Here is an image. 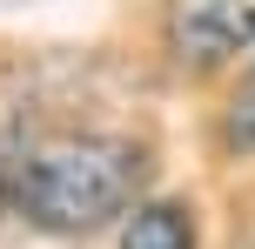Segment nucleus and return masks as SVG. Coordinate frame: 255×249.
I'll list each match as a JSON object with an SVG mask.
<instances>
[{
  "instance_id": "1",
  "label": "nucleus",
  "mask_w": 255,
  "mask_h": 249,
  "mask_svg": "<svg viewBox=\"0 0 255 249\" xmlns=\"http://www.w3.org/2000/svg\"><path fill=\"white\" fill-rule=\"evenodd\" d=\"M148 155L128 135H20L0 142V209L47 236H88L134 209Z\"/></svg>"
},
{
  "instance_id": "2",
  "label": "nucleus",
  "mask_w": 255,
  "mask_h": 249,
  "mask_svg": "<svg viewBox=\"0 0 255 249\" xmlns=\"http://www.w3.org/2000/svg\"><path fill=\"white\" fill-rule=\"evenodd\" d=\"M168 47L181 67H222L255 47V0H168Z\"/></svg>"
},
{
  "instance_id": "3",
  "label": "nucleus",
  "mask_w": 255,
  "mask_h": 249,
  "mask_svg": "<svg viewBox=\"0 0 255 249\" xmlns=\"http://www.w3.org/2000/svg\"><path fill=\"white\" fill-rule=\"evenodd\" d=\"M121 249H195V223L175 202H134L121 223Z\"/></svg>"
},
{
  "instance_id": "4",
  "label": "nucleus",
  "mask_w": 255,
  "mask_h": 249,
  "mask_svg": "<svg viewBox=\"0 0 255 249\" xmlns=\"http://www.w3.org/2000/svg\"><path fill=\"white\" fill-rule=\"evenodd\" d=\"M222 142L235 155H255V67L242 74V88L229 94V115H222Z\"/></svg>"
},
{
  "instance_id": "5",
  "label": "nucleus",
  "mask_w": 255,
  "mask_h": 249,
  "mask_svg": "<svg viewBox=\"0 0 255 249\" xmlns=\"http://www.w3.org/2000/svg\"><path fill=\"white\" fill-rule=\"evenodd\" d=\"M0 7H20V0H0Z\"/></svg>"
}]
</instances>
